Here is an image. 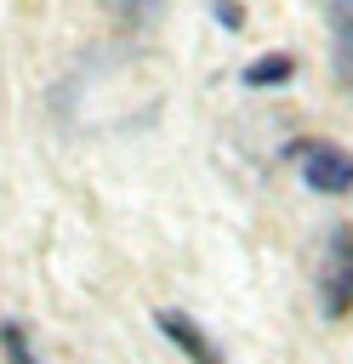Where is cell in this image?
<instances>
[{"label":"cell","mask_w":353,"mask_h":364,"mask_svg":"<svg viewBox=\"0 0 353 364\" xmlns=\"http://www.w3.org/2000/svg\"><path fill=\"white\" fill-rule=\"evenodd\" d=\"M319 307H325V318H353V228H336V233L325 239Z\"/></svg>","instance_id":"cell-1"},{"label":"cell","mask_w":353,"mask_h":364,"mask_svg":"<svg viewBox=\"0 0 353 364\" xmlns=\"http://www.w3.org/2000/svg\"><path fill=\"white\" fill-rule=\"evenodd\" d=\"M290 159H296V171H302V182L313 193H353V154L347 148L319 142V136H302L290 148Z\"/></svg>","instance_id":"cell-2"},{"label":"cell","mask_w":353,"mask_h":364,"mask_svg":"<svg viewBox=\"0 0 353 364\" xmlns=\"http://www.w3.org/2000/svg\"><path fill=\"white\" fill-rule=\"evenodd\" d=\"M154 324H159V336H165V341H171L188 364H228V358H222V347H216V341H211V336H205L188 313L165 307V313H154Z\"/></svg>","instance_id":"cell-3"},{"label":"cell","mask_w":353,"mask_h":364,"mask_svg":"<svg viewBox=\"0 0 353 364\" xmlns=\"http://www.w3.org/2000/svg\"><path fill=\"white\" fill-rule=\"evenodd\" d=\"M330 34H336V74H342V85L353 91V6H347V0H336Z\"/></svg>","instance_id":"cell-4"},{"label":"cell","mask_w":353,"mask_h":364,"mask_svg":"<svg viewBox=\"0 0 353 364\" xmlns=\"http://www.w3.org/2000/svg\"><path fill=\"white\" fill-rule=\"evenodd\" d=\"M102 6H108V17H114L125 34H142V28L165 11V0H102Z\"/></svg>","instance_id":"cell-5"},{"label":"cell","mask_w":353,"mask_h":364,"mask_svg":"<svg viewBox=\"0 0 353 364\" xmlns=\"http://www.w3.org/2000/svg\"><path fill=\"white\" fill-rule=\"evenodd\" d=\"M290 74H296V63L273 51V57H256V63L245 68V85H251V91H268V85H285Z\"/></svg>","instance_id":"cell-6"},{"label":"cell","mask_w":353,"mask_h":364,"mask_svg":"<svg viewBox=\"0 0 353 364\" xmlns=\"http://www.w3.org/2000/svg\"><path fill=\"white\" fill-rule=\"evenodd\" d=\"M0 353H6V364H40V353L17 318H0Z\"/></svg>","instance_id":"cell-7"},{"label":"cell","mask_w":353,"mask_h":364,"mask_svg":"<svg viewBox=\"0 0 353 364\" xmlns=\"http://www.w3.org/2000/svg\"><path fill=\"white\" fill-rule=\"evenodd\" d=\"M347 6H353V0H347Z\"/></svg>","instance_id":"cell-8"}]
</instances>
